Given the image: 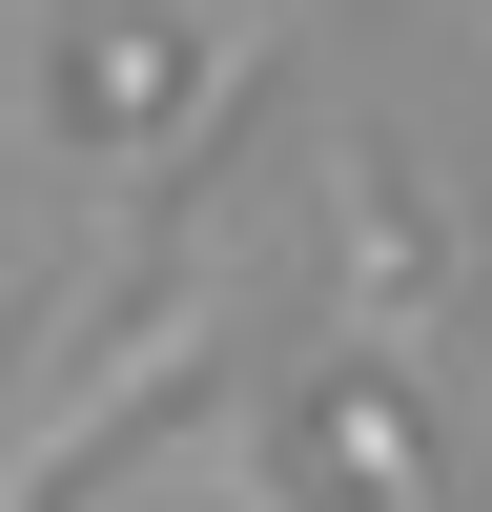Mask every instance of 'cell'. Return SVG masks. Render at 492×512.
I'll return each mask as SVG.
<instances>
[{"instance_id": "cell-1", "label": "cell", "mask_w": 492, "mask_h": 512, "mask_svg": "<svg viewBox=\"0 0 492 512\" xmlns=\"http://www.w3.org/2000/svg\"><path fill=\"white\" fill-rule=\"evenodd\" d=\"M205 349H226V246H185V267H164V287H144V308H123V328H103V349H82V369H62V390H41V410H21V431H0V512H62V492H82V472H103V451H123V431H144V410H164V390H185V369H205Z\"/></svg>"}]
</instances>
